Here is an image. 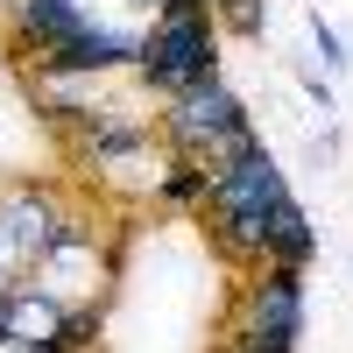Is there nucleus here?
I'll list each match as a JSON object with an SVG mask.
<instances>
[{
	"mask_svg": "<svg viewBox=\"0 0 353 353\" xmlns=\"http://www.w3.org/2000/svg\"><path fill=\"white\" fill-rule=\"evenodd\" d=\"M212 198H219V219H226V248H241V254L269 248V226H276V212L290 205L283 170L261 156V149L226 156L219 176H212Z\"/></svg>",
	"mask_w": 353,
	"mask_h": 353,
	"instance_id": "nucleus-1",
	"label": "nucleus"
},
{
	"mask_svg": "<svg viewBox=\"0 0 353 353\" xmlns=\"http://www.w3.org/2000/svg\"><path fill=\"white\" fill-rule=\"evenodd\" d=\"M170 134L184 141L191 156H212V170H219L226 156L254 149V134H248V121H241V99H233L219 78H205V85H191V92H176Z\"/></svg>",
	"mask_w": 353,
	"mask_h": 353,
	"instance_id": "nucleus-2",
	"label": "nucleus"
},
{
	"mask_svg": "<svg viewBox=\"0 0 353 353\" xmlns=\"http://www.w3.org/2000/svg\"><path fill=\"white\" fill-rule=\"evenodd\" d=\"M121 57H134L128 36H113V28H85V36H71L64 50H50V64L57 71H106V64H121Z\"/></svg>",
	"mask_w": 353,
	"mask_h": 353,
	"instance_id": "nucleus-5",
	"label": "nucleus"
},
{
	"mask_svg": "<svg viewBox=\"0 0 353 353\" xmlns=\"http://www.w3.org/2000/svg\"><path fill=\"white\" fill-rule=\"evenodd\" d=\"M311 36H318V50H325V64H339V36H332V28H325V21H311Z\"/></svg>",
	"mask_w": 353,
	"mask_h": 353,
	"instance_id": "nucleus-8",
	"label": "nucleus"
},
{
	"mask_svg": "<svg viewBox=\"0 0 353 353\" xmlns=\"http://www.w3.org/2000/svg\"><path fill=\"white\" fill-rule=\"evenodd\" d=\"M141 71H149L163 92H191V85H205V78H212V28H205V14L170 8L156 21V36L141 43Z\"/></svg>",
	"mask_w": 353,
	"mask_h": 353,
	"instance_id": "nucleus-3",
	"label": "nucleus"
},
{
	"mask_svg": "<svg viewBox=\"0 0 353 353\" xmlns=\"http://www.w3.org/2000/svg\"><path fill=\"white\" fill-rule=\"evenodd\" d=\"M311 248H318L311 219L297 212V205H283V212H276V226H269V254H276V261H290V269H297V261H311Z\"/></svg>",
	"mask_w": 353,
	"mask_h": 353,
	"instance_id": "nucleus-7",
	"label": "nucleus"
},
{
	"mask_svg": "<svg viewBox=\"0 0 353 353\" xmlns=\"http://www.w3.org/2000/svg\"><path fill=\"white\" fill-rule=\"evenodd\" d=\"M304 332V283L290 261H276L269 283L254 290V325H248V353H290Z\"/></svg>",
	"mask_w": 353,
	"mask_h": 353,
	"instance_id": "nucleus-4",
	"label": "nucleus"
},
{
	"mask_svg": "<svg viewBox=\"0 0 353 353\" xmlns=\"http://www.w3.org/2000/svg\"><path fill=\"white\" fill-rule=\"evenodd\" d=\"M21 21H28V36H36L43 50H64L71 36H85V28H92V21L78 14V0H28Z\"/></svg>",
	"mask_w": 353,
	"mask_h": 353,
	"instance_id": "nucleus-6",
	"label": "nucleus"
}]
</instances>
